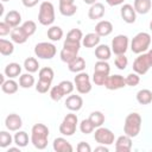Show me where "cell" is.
<instances>
[{
    "label": "cell",
    "mask_w": 152,
    "mask_h": 152,
    "mask_svg": "<svg viewBox=\"0 0 152 152\" xmlns=\"http://www.w3.org/2000/svg\"><path fill=\"white\" fill-rule=\"evenodd\" d=\"M49 128L44 124H36L31 129V142L38 150H44L48 146Z\"/></svg>",
    "instance_id": "1"
},
{
    "label": "cell",
    "mask_w": 152,
    "mask_h": 152,
    "mask_svg": "<svg viewBox=\"0 0 152 152\" xmlns=\"http://www.w3.org/2000/svg\"><path fill=\"white\" fill-rule=\"evenodd\" d=\"M141 128V116L138 113H131L126 116L124 124V133L131 138H135L140 133Z\"/></svg>",
    "instance_id": "2"
},
{
    "label": "cell",
    "mask_w": 152,
    "mask_h": 152,
    "mask_svg": "<svg viewBox=\"0 0 152 152\" xmlns=\"http://www.w3.org/2000/svg\"><path fill=\"white\" fill-rule=\"evenodd\" d=\"M150 44H151L150 33L139 32L133 37V39L131 42V50H132L133 53L140 55V53H144L150 48Z\"/></svg>",
    "instance_id": "3"
},
{
    "label": "cell",
    "mask_w": 152,
    "mask_h": 152,
    "mask_svg": "<svg viewBox=\"0 0 152 152\" xmlns=\"http://www.w3.org/2000/svg\"><path fill=\"white\" fill-rule=\"evenodd\" d=\"M38 21L44 26H49L55 21V7L50 1H43L40 4Z\"/></svg>",
    "instance_id": "4"
},
{
    "label": "cell",
    "mask_w": 152,
    "mask_h": 152,
    "mask_svg": "<svg viewBox=\"0 0 152 152\" xmlns=\"http://www.w3.org/2000/svg\"><path fill=\"white\" fill-rule=\"evenodd\" d=\"M77 122H78V119L76 114H72V113L66 114L59 125V133L65 137H71L76 132Z\"/></svg>",
    "instance_id": "5"
},
{
    "label": "cell",
    "mask_w": 152,
    "mask_h": 152,
    "mask_svg": "<svg viewBox=\"0 0 152 152\" xmlns=\"http://www.w3.org/2000/svg\"><path fill=\"white\" fill-rule=\"evenodd\" d=\"M56 46L49 42H40L34 46V55L42 59H51L56 56Z\"/></svg>",
    "instance_id": "6"
},
{
    "label": "cell",
    "mask_w": 152,
    "mask_h": 152,
    "mask_svg": "<svg viewBox=\"0 0 152 152\" xmlns=\"http://www.w3.org/2000/svg\"><path fill=\"white\" fill-rule=\"evenodd\" d=\"M152 66V63H151V59L148 57L147 53H140L133 62V71L139 74V75H145L150 68Z\"/></svg>",
    "instance_id": "7"
},
{
    "label": "cell",
    "mask_w": 152,
    "mask_h": 152,
    "mask_svg": "<svg viewBox=\"0 0 152 152\" xmlns=\"http://www.w3.org/2000/svg\"><path fill=\"white\" fill-rule=\"evenodd\" d=\"M94 139L100 145H107L108 146V145H112V144L115 142L114 141V139H115L114 133L110 129H108L106 127H102V126L101 127H97V129L95 131Z\"/></svg>",
    "instance_id": "8"
},
{
    "label": "cell",
    "mask_w": 152,
    "mask_h": 152,
    "mask_svg": "<svg viewBox=\"0 0 152 152\" xmlns=\"http://www.w3.org/2000/svg\"><path fill=\"white\" fill-rule=\"evenodd\" d=\"M75 86H76V90L80 94H88L91 90V83H90V77L87 72H78L75 76Z\"/></svg>",
    "instance_id": "9"
},
{
    "label": "cell",
    "mask_w": 152,
    "mask_h": 152,
    "mask_svg": "<svg viewBox=\"0 0 152 152\" xmlns=\"http://www.w3.org/2000/svg\"><path fill=\"white\" fill-rule=\"evenodd\" d=\"M128 37L125 34H118L112 40V52L115 55H124L128 49Z\"/></svg>",
    "instance_id": "10"
},
{
    "label": "cell",
    "mask_w": 152,
    "mask_h": 152,
    "mask_svg": "<svg viewBox=\"0 0 152 152\" xmlns=\"http://www.w3.org/2000/svg\"><path fill=\"white\" fill-rule=\"evenodd\" d=\"M104 87L108 90H118L126 87V80L121 75H110L107 77Z\"/></svg>",
    "instance_id": "11"
},
{
    "label": "cell",
    "mask_w": 152,
    "mask_h": 152,
    "mask_svg": "<svg viewBox=\"0 0 152 152\" xmlns=\"http://www.w3.org/2000/svg\"><path fill=\"white\" fill-rule=\"evenodd\" d=\"M120 14H121L122 20L127 24H133L137 19V12H135L134 7L131 4L122 5L121 8H120Z\"/></svg>",
    "instance_id": "12"
},
{
    "label": "cell",
    "mask_w": 152,
    "mask_h": 152,
    "mask_svg": "<svg viewBox=\"0 0 152 152\" xmlns=\"http://www.w3.org/2000/svg\"><path fill=\"white\" fill-rule=\"evenodd\" d=\"M5 126L8 131H12V132H17L23 126V120L18 115V114H8L5 119Z\"/></svg>",
    "instance_id": "13"
},
{
    "label": "cell",
    "mask_w": 152,
    "mask_h": 152,
    "mask_svg": "<svg viewBox=\"0 0 152 152\" xmlns=\"http://www.w3.org/2000/svg\"><path fill=\"white\" fill-rule=\"evenodd\" d=\"M132 148V138L127 134L120 135L115 140V151L116 152H129Z\"/></svg>",
    "instance_id": "14"
},
{
    "label": "cell",
    "mask_w": 152,
    "mask_h": 152,
    "mask_svg": "<svg viewBox=\"0 0 152 152\" xmlns=\"http://www.w3.org/2000/svg\"><path fill=\"white\" fill-rule=\"evenodd\" d=\"M83 106V99L80 95H69L65 100V107L71 112H77Z\"/></svg>",
    "instance_id": "15"
},
{
    "label": "cell",
    "mask_w": 152,
    "mask_h": 152,
    "mask_svg": "<svg viewBox=\"0 0 152 152\" xmlns=\"http://www.w3.org/2000/svg\"><path fill=\"white\" fill-rule=\"evenodd\" d=\"M52 147H53V150L56 152H72V150H74L72 146H71V144L66 139H64L62 137L56 138L53 140Z\"/></svg>",
    "instance_id": "16"
},
{
    "label": "cell",
    "mask_w": 152,
    "mask_h": 152,
    "mask_svg": "<svg viewBox=\"0 0 152 152\" xmlns=\"http://www.w3.org/2000/svg\"><path fill=\"white\" fill-rule=\"evenodd\" d=\"M104 15V6L101 2H95L90 6L89 11H88V17L91 20H97L101 19Z\"/></svg>",
    "instance_id": "17"
},
{
    "label": "cell",
    "mask_w": 152,
    "mask_h": 152,
    "mask_svg": "<svg viewBox=\"0 0 152 152\" xmlns=\"http://www.w3.org/2000/svg\"><path fill=\"white\" fill-rule=\"evenodd\" d=\"M113 31V25L110 21L108 20H101L96 24L95 26V32L100 36V37H106V36H109Z\"/></svg>",
    "instance_id": "18"
},
{
    "label": "cell",
    "mask_w": 152,
    "mask_h": 152,
    "mask_svg": "<svg viewBox=\"0 0 152 152\" xmlns=\"http://www.w3.org/2000/svg\"><path fill=\"white\" fill-rule=\"evenodd\" d=\"M28 36L25 33V31L23 30L21 26H17L14 28H12L11 31V39L13 43H17V44H24L26 40H27Z\"/></svg>",
    "instance_id": "19"
},
{
    "label": "cell",
    "mask_w": 152,
    "mask_h": 152,
    "mask_svg": "<svg viewBox=\"0 0 152 152\" xmlns=\"http://www.w3.org/2000/svg\"><path fill=\"white\" fill-rule=\"evenodd\" d=\"M112 56V49L106 44H99L95 49V57L99 61H108Z\"/></svg>",
    "instance_id": "20"
},
{
    "label": "cell",
    "mask_w": 152,
    "mask_h": 152,
    "mask_svg": "<svg viewBox=\"0 0 152 152\" xmlns=\"http://www.w3.org/2000/svg\"><path fill=\"white\" fill-rule=\"evenodd\" d=\"M100 39L101 37L96 32L87 33L82 39V45L84 48H96L100 44Z\"/></svg>",
    "instance_id": "21"
},
{
    "label": "cell",
    "mask_w": 152,
    "mask_h": 152,
    "mask_svg": "<svg viewBox=\"0 0 152 152\" xmlns=\"http://www.w3.org/2000/svg\"><path fill=\"white\" fill-rule=\"evenodd\" d=\"M4 21H6L12 28L19 26V24L21 23V14L18 12V11H10L6 15H5V19Z\"/></svg>",
    "instance_id": "22"
},
{
    "label": "cell",
    "mask_w": 152,
    "mask_h": 152,
    "mask_svg": "<svg viewBox=\"0 0 152 152\" xmlns=\"http://www.w3.org/2000/svg\"><path fill=\"white\" fill-rule=\"evenodd\" d=\"M152 6V1L151 0H134L133 7L137 13L139 14H146L150 12Z\"/></svg>",
    "instance_id": "23"
},
{
    "label": "cell",
    "mask_w": 152,
    "mask_h": 152,
    "mask_svg": "<svg viewBox=\"0 0 152 152\" xmlns=\"http://www.w3.org/2000/svg\"><path fill=\"white\" fill-rule=\"evenodd\" d=\"M20 72H21V66H20V64H18L15 62H12V63L7 64L5 66V70H4V74L8 78H15L20 75Z\"/></svg>",
    "instance_id": "24"
},
{
    "label": "cell",
    "mask_w": 152,
    "mask_h": 152,
    "mask_svg": "<svg viewBox=\"0 0 152 152\" xmlns=\"http://www.w3.org/2000/svg\"><path fill=\"white\" fill-rule=\"evenodd\" d=\"M68 68H69V70L71 72L78 74V72H81V71L84 70V68H86V61L82 57H78L77 56L75 59H72L70 63H68Z\"/></svg>",
    "instance_id": "25"
},
{
    "label": "cell",
    "mask_w": 152,
    "mask_h": 152,
    "mask_svg": "<svg viewBox=\"0 0 152 152\" xmlns=\"http://www.w3.org/2000/svg\"><path fill=\"white\" fill-rule=\"evenodd\" d=\"M137 101L140 104H150L152 102V91L148 89H140L137 93Z\"/></svg>",
    "instance_id": "26"
},
{
    "label": "cell",
    "mask_w": 152,
    "mask_h": 152,
    "mask_svg": "<svg viewBox=\"0 0 152 152\" xmlns=\"http://www.w3.org/2000/svg\"><path fill=\"white\" fill-rule=\"evenodd\" d=\"M48 38L52 42H58L63 37V30L59 26H51L48 28Z\"/></svg>",
    "instance_id": "27"
},
{
    "label": "cell",
    "mask_w": 152,
    "mask_h": 152,
    "mask_svg": "<svg viewBox=\"0 0 152 152\" xmlns=\"http://www.w3.org/2000/svg\"><path fill=\"white\" fill-rule=\"evenodd\" d=\"M14 51V45L12 42L6 40L4 38L0 39V53L2 56H10Z\"/></svg>",
    "instance_id": "28"
},
{
    "label": "cell",
    "mask_w": 152,
    "mask_h": 152,
    "mask_svg": "<svg viewBox=\"0 0 152 152\" xmlns=\"http://www.w3.org/2000/svg\"><path fill=\"white\" fill-rule=\"evenodd\" d=\"M18 83L14 81V80H12V78H8L7 81H5L2 84H1V89H2V91L4 93H6V94H14V93H17L18 91Z\"/></svg>",
    "instance_id": "29"
},
{
    "label": "cell",
    "mask_w": 152,
    "mask_h": 152,
    "mask_svg": "<svg viewBox=\"0 0 152 152\" xmlns=\"http://www.w3.org/2000/svg\"><path fill=\"white\" fill-rule=\"evenodd\" d=\"M13 138H14V144L19 147H25L28 144V135L24 131H17Z\"/></svg>",
    "instance_id": "30"
},
{
    "label": "cell",
    "mask_w": 152,
    "mask_h": 152,
    "mask_svg": "<svg viewBox=\"0 0 152 152\" xmlns=\"http://www.w3.org/2000/svg\"><path fill=\"white\" fill-rule=\"evenodd\" d=\"M88 119L91 121V124L95 126V128H97V127H101L103 125V122H104V114L99 112V110H95V112L90 113Z\"/></svg>",
    "instance_id": "31"
},
{
    "label": "cell",
    "mask_w": 152,
    "mask_h": 152,
    "mask_svg": "<svg viewBox=\"0 0 152 152\" xmlns=\"http://www.w3.org/2000/svg\"><path fill=\"white\" fill-rule=\"evenodd\" d=\"M34 84V77L31 75V72H26V74H23L20 75L19 77V86L21 88H31L32 86Z\"/></svg>",
    "instance_id": "32"
},
{
    "label": "cell",
    "mask_w": 152,
    "mask_h": 152,
    "mask_svg": "<svg viewBox=\"0 0 152 152\" xmlns=\"http://www.w3.org/2000/svg\"><path fill=\"white\" fill-rule=\"evenodd\" d=\"M24 68L27 72H36L39 69V63L34 57H27L24 61Z\"/></svg>",
    "instance_id": "33"
},
{
    "label": "cell",
    "mask_w": 152,
    "mask_h": 152,
    "mask_svg": "<svg viewBox=\"0 0 152 152\" xmlns=\"http://www.w3.org/2000/svg\"><path fill=\"white\" fill-rule=\"evenodd\" d=\"M77 53L78 52H75V51H72V50H69V49H65V48H63L62 50H61V52H59V57H61V59L64 62V63H70L72 59H75L76 57H77Z\"/></svg>",
    "instance_id": "34"
},
{
    "label": "cell",
    "mask_w": 152,
    "mask_h": 152,
    "mask_svg": "<svg viewBox=\"0 0 152 152\" xmlns=\"http://www.w3.org/2000/svg\"><path fill=\"white\" fill-rule=\"evenodd\" d=\"M59 12L64 17H72L77 12V6L74 4H66V5H59Z\"/></svg>",
    "instance_id": "35"
},
{
    "label": "cell",
    "mask_w": 152,
    "mask_h": 152,
    "mask_svg": "<svg viewBox=\"0 0 152 152\" xmlns=\"http://www.w3.org/2000/svg\"><path fill=\"white\" fill-rule=\"evenodd\" d=\"M38 75H39V78H40V80H45V81L52 82L53 76H55V72H53L52 68H50V66H44V68H42V69L39 70Z\"/></svg>",
    "instance_id": "36"
},
{
    "label": "cell",
    "mask_w": 152,
    "mask_h": 152,
    "mask_svg": "<svg viewBox=\"0 0 152 152\" xmlns=\"http://www.w3.org/2000/svg\"><path fill=\"white\" fill-rule=\"evenodd\" d=\"M13 140H14V138H12L11 133H8L6 131H1L0 132V147H2V148L8 147L12 144Z\"/></svg>",
    "instance_id": "37"
},
{
    "label": "cell",
    "mask_w": 152,
    "mask_h": 152,
    "mask_svg": "<svg viewBox=\"0 0 152 152\" xmlns=\"http://www.w3.org/2000/svg\"><path fill=\"white\" fill-rule=\"evenodd\" d=\"M65 39L66 40H72V42H81L83 39V33L80 28H72L68 32Z\"/></svg>",
    "instance_id": "38"
},
{
    "label": "cell",
    "mask_w": 152,
    "mask_h": 152,
    "mask_svg": "<svg viewBox=\"0 0 152 152\" xmlns=\"http://www.w3.org/2000/svg\"><path fill=\"white\" fill-rule=\"evenodd\" d=\"M94 71H95V72H102V74L109 75L110 66H109V64L107 63V61H97V62L95 63Z\"/></svg>",
    "instance_id": "39"
},
{
    "label": "cell",
    "mask_w": 152,
    "mask_h": 152,
    "mask_svg": "<svg viewBox=\"0 0 152 152\" xmlns=\"http://www.w3.org/2000/svg\"><path fill=\"white\" fill-rule=\"evenodd\" d=\"M21 27H23V30L25 31V33L28 37H31L32 34H34V32L37 30V25H36V23L33 20H26V21H24L23 25H21Z\"/></svg>",
    "instance_id": "40"
},
{
    "label": "cell",
    "mask_w": 152,
    "mask_h": 152,
    "mask_svg": "<svg viewBox=\"0 0 152 152\" xmlns=\"http://www.w3.org/2000/svg\"><path fill=\"white\" fill-rule=\"evenodd\" d=\"M51 89V82L50 81H45V80H38L37 84H36V90L40 94H45Z\"/></svg>",
    "instance_id": "41"
},
{
    "label": "cell",
    "mask_w": 152,
    "mask_h": 152,
    "mask_svg": "<svg viewBox=\"0 0 152 152\" xmlns=\"http://www.w3.org/2000/svg\"><path fill=\"white\" fill-rule=\"evenodd\" d=\"M114 64L119 70H125L128 65V59L125 56V53L124 55H116V57L114 59Z\"/></svg>",
    "instance_id": "42"
},
{
    "label": "cell",
    "mask_w": 152,
    "mask_h": 152,
    "mask_svg": "<svg viewBox=\"0 0 152 152\" xmlns=\"http://www.w3.org/2000/svg\"><path fill=\"white\" fill-rule=\"evenodd\" d=\"M94 129H95V126L91 124V121L89 119H84V120L81 121V124H80V131L83 134H89Z\"/></svg>",
    "instance_id": "43"
},
{
    "label": "cell",
    "mask_w": 152,
    "mask_h": 152,
    "mask_svg": "<svg viewBox=\"0 0 152 152\" xmlns=\"http://www.w3.org/2000/svg\"><path fill=\"white\" fill-rule=\"evenodd\" d=\"M65 94L63 93V90H62V88L57 84V86H55V87H52L51 89H50V97H51V100H53V101H59V100H62V97L64 96Z\"/></svg>",
    "instance_id": "44"
},
{
    "label": "cell",
    "mask_w": 152,
    "mask_h": 152,
    "mask_svg": "<svg viewBox=\"0 0 152 152\" xmlns=\"http://www.w3.org/2000/svg\"><path fill=\"white\" fill-rule=\"evenodd\" d=\"M125 80H126V86L135 87V86H138L139 82H140V75L137 74V72H131V74H128V75L125 77Z\"/></svg>",
    "instance_id": "45"
},
{
    "label": "cell",
    "mask_w": 152,
    "mask_h": 152,
    "mask_svg": "<svg viewBox=\"0 0 152 152\" xmlns=\"http://www.w3.org/2000/svg\"><path fill=\"white\" fill-rule=\"evenodd\" d=\"M109 75L107 74H102V72H95L94 71V75H93V82L96 84V86H104L106 83V80Z\"/></svg>",
    "instance_id": "46"
},
{
    "label": "cell",
    "mask_w": 152,
    "mask_h": 152,
    "mask_svg": "<svg viewBox=\"0 0 152 152\" xmlns=\"http://www.w3.org/2000/svg\"><path fill=\"white\" fill-rule=\"evenodd\" d=\"M58 86L62 88V90H63V93L65 94V95H70L71 93H72V90H74V88H75V86H74V83L71 82V81H62V82H59L58 83Z\"/></svg>",
    "instance_id": "47"
},
{
    "label": "cell",
    "mask_w": 152,
    "mask_h": 152,
    "mask_svg": "<svg viewBox=\"0 0 152 152\" xmlns=\"http://www.w3.org/2000/svg\"><path fill=\"white\" fill-rule=\"evenodd\" d=\"M63 48L65 49H69V50H72L75 52H78L80 51V48H81V42H72V40H64V44H63Z\"/></svg>",
    "instance_id": "48"
},
{
    "label": "cell",
    "mask_w": 152,
    "mask_h": 152,
    "mask_svg": "<svg viewBox=\"0 0 152 152\" xmlns=\"http://www.w3.org/2000/svg\"><path fill=\"white\" fill-rule=\"evenodd\" d=\"M12 31V27L6 23V21H1L0 23V36H6L8 33H11Z\"/></svg>",
    "instance_id": "49"
},
{
    "label": "cell",
    "mask_w": 152,
    "mask_h": 152,
    "mask_svg": "<svg viewBox=\"0 0 152 152\" xmlns=\"http://www.w3.org/2000/svg\"><path fill=\"white\" fill-rule=\"evenodd\" d=\"M76 148H77L78 152H90L91 151L90 145L88 142H86V141H80Z\"/></svg>",
    "instance_id": "50"
},
{
    "label": "cell",
    "mask_w": 152,
    "mask_h": 152,
    "mask_svg": "<svg viewBox=\"0 0 152 152\" xmlns=\"http://www.w3.org/2000/svg\"><path fill=\"white\" fill-rule=\"evenodd\" d=\"M21 2H23V5H24L25 7L31 8V7H34V6L39 2V0H21Z\"/></svg>",
    "instance_id": "51"
},
{
    "label": "cell",
    "mask_w": 152,
    "mask_h": 152,
    "mask_svg": "<svg viewBox=\"0 0 152 152\" xmlns=\"http://www.w3.org/2000/svg\"><path fill=\"white\" fill-rule=\"evenodd\" d=\"M125 0H106V2L109 5V6H118V5H121L124 4Z\"/></svg>",
    "instance_id": "52"
},
{
    "label": "cell",
    "mask_w": 152,
    "mask_h": 152,
    "mask_svg": "<svg viewBox=\"0 0 152 152\" xmlns=\"http://www.w3.org/2000/svg\"><path fill=\"white\" fill-rule=\"evenodd\" d=\"M95 151H103V152H108L109 150H108L107 145H102V146H99V147H96V148H95Z\"/></svg>",
    "instance_id": "53"
},
{
    "label": "cell",
    "mask_w": 152,
    "mask_h": 152,
    "mask_svg": "<svg viewBox=\"0 0 152 152\" xmlns=\"http://www.w3.org/2000/svg\"><path fill=\"white\" fill-rule=\"evenodd\" d=\"M75 0H59V5H66V4H74Z\"/></svg>",
    "instance_id": "54"
},
{
    "label": "cell",
    "mask_w": 152,
    "mask_h": 152,
    "mask_svg": "<svg viewBox=\"0 0 152 152\" xmlns=\"http://www.w3.org/2000/svg\"><path fill=\"white\" fill-rule=\"evenodd\" d=\"M15 151H19V152H20V147H19V146H18V147H10L7 152H15Z\"/></svg>",
    "instance_id": "55"
},
{
    "label": "cell",
    "mask_w": 152,
    "mask_h": 152,
    "mask_svg": "<svg viewBox=\"0 0 152 152\" xmlns=\"http://www.w3.org/2000/svg\"><path fill=\"white\" fill-rule=\"evenodd\" d=\"M83 1H84L87 5H90V6H91L93 4H95V2H96V0H83Z\"/></svg>",
    "instance_id": "56"
},
{
    "label": "cell",
    "mask_w": 152,
    "mask_h": 152,
    "mask_svg": "<svg viewBox=\"0 0 152 152\" xmlns=\"http://www.w3.org/2000/svg\"><path fill=\"white\" fill-rule=\"evenodd\" d=\"M5 76H6L5 74H1V75H0V82H1V84L5 82Z\"/></svg>",
    "instance_id": "57"
},
{
    "label": "cell",
    "mask_w": 152,
    "mask_h": 152,
    "mask_svg": "<svg viewBox=\"0 0 152 152\" xmlns=\"http://www.w3.org/2000/svg\"><path fill=\"white\" fill-rule=\"evenodd\" d=\"M147 55H148V57H150V59H151V63H152V49H151V50H148Z\"/></svg>",
    "instance_id": "58"
},
{
    "label": "cell",
    "mask_w": 152,
    "mask_h": 152,
    "mask_svg": "<svg viewBox=\"0 0 152 152\" xmlns=\"http://www.w3.org/2000/svg\"><path fill=\"white\" fill-rule=\"evenodd\" d=\"M150 30L152 31V20H151V23H150Z\"/></svg>",
    "instance_id": "59"
},
{
    "label": "cell",
    "mask_w": 152,
    "mask_h": 152,
    "mask_svg": "<svg viewBox=\"0 0 152 152\" xmlns=\"http://www.w3.org/2000/svg\"><path fill=\"white\" fill-rule=\"evenodd\" d=\"M1 1H2V2H5V1H10V0H1Z\"/></svg>",
    "instance_id": "60"
}]
</instances>
